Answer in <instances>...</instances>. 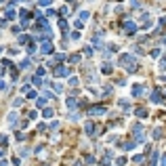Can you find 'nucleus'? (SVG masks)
<instances>
[{"mask_svg":"<svg viewBox=\"0 0 166 166\" xmlns=\"http://www.w3.org/2000/svg\"><path fill=\"white\" fill-rule=\"evenodd\" d=\"M53 116V109H44V118H51Z\"/></svg>","mask_w":166,"mask_h":166,"instance_id":"nucleus-14","label":"nucleus"},{"mask_svg":"<svg viewBox=\"0 0 166 166\" xmlns=\"http://www.w3.org/2000/svg\"><path fill=\"white\" fill-rule=\"evenodd\" d=\"M124 27H126V32H137V25H135V21H126V23H124Z\"/></svg>","mask_w":166,"mask_h":166,"instance_id":"nucleus-3","label":"nucleus"},{"mask_svg":"<svg viewBox=\"0 0 166 166\" xmlns=\"http://www.w3.org/2000/svg\"><path fill=\"white\" fill-rule=\"evenodd\" d=\"M160 164H162V166H166V156L162 158V162H160Z\"/></svg>","mask_w":166,"mask_h":166,"instance_id":"nucleus-18","label":"nucleus"},{"mask_svg":"<svg viewBox=\"0 0 166 166\" xmlns=\"http://www.w3.org/2000/svg\"><path fill=\"white\" fill-rule=\"evenodd\" d=\"M103 74H111V65H109V63L103 65Z\"/></svg>","mask_w":166,"mask_h":166,"instance_id":"nucleus-12","label":"nucleus"},{"mask_svg":"<svg viewBox=\"0 0 166 166\" xmlns=\"http://www.w3.org/2000/svg\"><path fill=\"white\" fill-rule=\"evenodd\" d=\"M137 116H147V109H145V107H139V109H137Z\"/></svg>","mask_w":166,"mask_h":166,"instance_id":"nucleus-10","label":"nucleus"},{"mask_svg":"<svg viewBox=\"0 0 166 166\" xmlns=\"http://www.w3.org/2000/svg\"><path fill=\"white\" fill-rule=\"evenodd\" d=\"M0 74H2V67H0Z\"/></svg>","mask_w":166,"mask_h":166,"instance_id":"nucleus-20","label":"nucleus"},{"mask_svg":"<svg viewBox=\"0 0 166 166\" xmlns=\"http://www.w3.org/2000/svg\"><path fill=\"white\" fill-rule=\"evenodd\" d=\"M78 19H82V21H84V19H88V11H82L80 15H78Z\"/></svg>","mask_w":166,"mask_h":166,"instance_id":"nucleus-11","label":"nucleus"},{"mask_svg":"<svg viewBox=\"0 0 166 166\" xmlns=\"http://www.w3.org/2000/svg\"><path fill=\"white\" fill-rule=\"evenodd\" d=\"M91 114H93V116H101V114H105V109H103V107H93V109H91Z\"/></svg>","mask_w":166,"mask_h":166,"instance_id":"nucleus-6","label":"nucleus"},{"mask_svg":"<svg viewBox=\"0 0 166 166\" xmlns=\"http://www.w3.org/2000/svg\"><path fill=\"white\" fill-rule=\"evenodd\" d=\"M70 67H57V71H55V76H59V78H65V76H70Z\"/></svg>","mask_w":166,"mask_h":166,"instance_id":"nucleus-2","label":"nucleus"},{"mask_svg":"<svg viewBox=\"0 0 166 166\" xmlns=\"http://www.w3.org/2000/svg\"><path fill=\"white\" fill-rule=\"evenodd\" d=\"M160 70H166V57L162 61H160Z\"/></svg>","mask_w":166,"mask_h":166,"instance_id":"nucleus-16","label":"nucleus"},{"mask_svg":"<svg viewBox=\"0 0 166 166\" xmlns=\"http://www.w3.org/2000/svg\"><path fill=\"white\" fill-rule=\"evenodd\" d=\"M42 53H44V55H48V53H53V44H42Z\"/></svg>","mask_w":166,"mask_h":166,"instance_id":"nucleus-7","label":"nucleus"},{"mask_svg":"<svg viewBox=\"0 0 166 166\" xmlns=\"http://www.w3.org/2000/svg\"><path fill=\"white\" fill-rule=\"evenodd\" d=\"M6 17H9V19H15V11L9 9V11H6Z\"/></svg>","mask_w":166,"mask_h":166,"instance_id":"nucleus-13","label":"nucleus"},{"mask_svg":"<svg viewBox=\"0 0 166 166\" xmlns=\"http://www.w3.org/2000/svg\"><path fill=\"white\" fill-rule=\"evenodd\" d=\"M6 122H9V126H15V124H17V114H9V118H6Z\"/></svg>","mask_w":166,"mask_h":166,"instance_id":"nucleus-4","label":"nucleus"},{"mask_svg":"<svg viewBox=\"0 0 166 166\" xmlns=\"http://www.w3.org/2000/svg\"><path fill=\"white\" fill-rule=\"evenodd\" d=\"M120 63H122L128 71L135 70V57H132V55H122V57H120Z\"/></svg>","mask_w":166,"mask_h":166,"instance_id":"nucleus-1","label":"nucleus"},{"mask_svg":"<svg viewBox=\"0 0 166 166\" xmlns=\"http://www.w3.org/2000/svg\"><path fill=\"white\" fill-rule=\"evenodd\" d=\"M160 99H162L160 93H154V95H152V101H154V103H160Z\"/></svg>","mask_w":166,"mask_h":166,"instance_id":"nucleus-9","label":"nucleus"},{"mask_svg":"<svg viewBox=\"0 0 166 166\" xmlns=\"http://www.w3.org/2000/svg\"><path fill=\"white\" fill-rule=\"evenodd\" d=\"M0 156H2V149H0Z\"/></svg>","mask_w":166,"mask_h":166,"instance_id":"nucleus-19","label":"nucleus"},{"mask_svg":"<svg viewBox=\"0 0 166 166\" xmlns=\"http://www.w3.org/2000/svg\"><path fill=\"white\" fill-rule=\"evenodd\" d=\"M141 88H143L141 84H137V86H132V97H139V95H141V93H143Z\"/></svg>","mask_w":166,"mask_h":166,"instance_id":"nucleus-5","label":"nucleus"},{"mask_svg":"<svg viewBox=\"0 0 166 166\" xmlns=\"http://www.w3.org/2000/svg\"><path fill=\"white\" fill-rule=\"evenodd\" d=\"M154 137L158 139V137H162V128H156V132H154Z\"/></svg>","mask_w":166,"mask_h":166,"instance_id":"nucleus-15","label":"nucleus"},{"mask_svg":"<svg viewBox=\"0 0 166 166\" xmlns=\"http://www.w3.org/2000/svg\"><path fill=\"white\" fill-rule=\"evenodd\" d=\"M86 132H91V135L95 132V126H93V122H86Z\"/></svg>","mask_w":166,"mask_h":166,"instance_id":"nucleus-8","label":"nucleus"},{"mask_svg":"<svg viewBox=\"0 0 166 166\" xmlns=\"http://www.w3.org/2000/svg\"><path fill=\"white\" fill-rule=\"evenodd\" d=\"M51 2H53V0H40V4H42V6H47V4H51Z\"/></svg>","mask_w":166,"mask_h":166,"instance_id":"nucleus-17","label":"nucleus"}]
</instances>
